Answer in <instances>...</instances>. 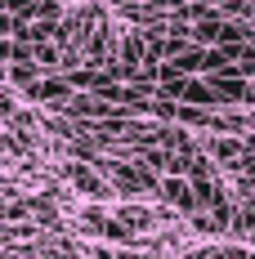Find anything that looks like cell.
<instances>
[{
    "label": "cell",
    "mask_w": 255,
    "mask_h": 259,
    "mask_svg": "<svg viewBox=\"0 0 255 259\" xmlns=\"http://www.w3.org/2000/svg\"><path fill=\"white\" fill-rule=\"evenodd\" d=\"M121 36H126V27L103 0H77L63 14V40L77 54H85V63L121 54Z\"/></svg>",
    "instance_id": "obj_1"
},
{
    "label": "cell",
    "mask_w": 255,
    "mask_h": 259,
    "mask_svg": "<svg viewBox=\"0 0 255 259\" xmlns=\"http://www.w3.org/2000/svg\"><path fill=\"white\" fill-rule=\"evenodd\" d=\"M67 179L77 183L81 192H94V197H112V188H107L103 179H94V175H90L85 165H67Z\"/></svg>",
    "instance_id": "obj_2"
}]
</instances>
